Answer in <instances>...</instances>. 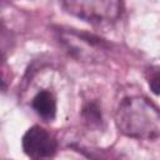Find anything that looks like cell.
I'll list each match as a JSON object with an SVG mask.
<instances>
[{
	"label": "cell",
	"instance_id": "6",
	"mask_svg": "<svg viewBox=\"0 0 160 160\" xmlns=\"http://www.w3.org/2000/svg\"><path fill=\"white\" fill-rule=\"evenodd\" d=\"M82 119L85 124L89 128H95L100 126L102 122V115H101V109L96 101H89L84 105L81 110Z\"/></svg>",
	"mask_w": 160,
	"mask_h": 160
},
{
	"label": "cell",
	"instance_id": "5",
	"mask_svg": "<svg viewBox=\"0 0 160 160\" xmlns=\"http://www.w3.org/2000/svg\"><path fill=\"white\" fill-rule=\"evenodd\" d=\"M31 106L42 120L52 121L58 111L56 95L49 89H41L34 95L31 100Z\"/></svg>",
	"mask_w": 160,
	"mask_h": 160
},
{
	"label": "cell",
	"instance_id": "7",
	"mask_svg": "<svg viewBox=\"0 0 160 160\" xmlns=\"http://www.w3.org/2000/svg\"><path fill=\"white\" fill-rule=\"evenodd\" d=\"M145 79L150 90L155 95H160V66L152 65L145 70Z\"/></svg>",
	"mask_w": 160,
	"mask_h": 160
},
{
	"label": "cell",
	"instance_id": "1",
	"mask_svg": "<svg viewBox=\"0 0 160 160\" xmlns=\"http://www.w3.org/2000/svg\"><path fill=\"white\" fill-rule=\"evenodd\" d=\"M114 120L118 130L128 138L154 140L160 136V109L146 96L124 98L115 109Z\"/></svg>",
	"mask_w": 160,
	"mask_h": 160
},
{
	"label": "cell",
	"instance_id": "4",
	"mask_svg": "<svg viewBox=\"0 0 160 160\" xmlns=\"http://www.w3.org/2000/svg\"><path fill=\"white\" fill-rule=\"evenodd\" d=\"M21 145L30 160H54L58 152V140L40 125H32L26 130Z\"/></svg>",
	"mask_w": 160,
	"mask_h": 160
},
{
	"label": "cell",
	"instance_id": "2",
	"mask_svg": "<svg viewBox=\"0 0 160 160\" xmlns=\"http://www.w3.org/2000/svg\"><path fill=\"white\" fill-rule=\"evenodd\" d=\"M56 38L68 54L78 61H100L106 56V51L109 49L108 42L99 36L79 31L76 29L59 28L56 30Z\"/></svg>",
	"mask_w": 160,
	"mask_h": 160
},
{
	"label": "cell",
	"instance_id": "3",
	"mask_svg": "<svg viewBox=\"0 0 160 160\" xmlns=\"http://www.w3.org/2000/svg\"><path fill=\"white\" fill-rule=\"evenodd\" d=\"M60 5L68 14L92 25L115 22L122 9V4L118 0H68Z\"/></svg>",
	"mask_w": 160,
	"mask_h": 160
}]
</instances>
